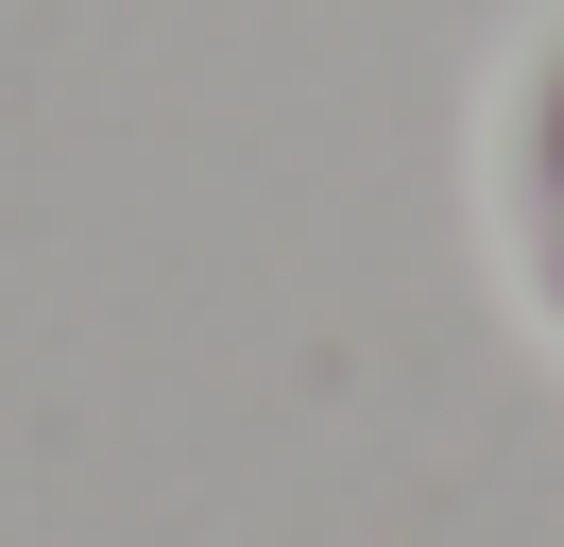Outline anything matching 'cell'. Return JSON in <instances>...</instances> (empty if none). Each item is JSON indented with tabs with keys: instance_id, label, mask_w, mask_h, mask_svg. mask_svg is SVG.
<instances>
[{
	"instance_id": "cell-1",
	"label": "cell",
	"mask_w": 564,
	"mask_h": 547,
	"mask_svg": "<svg viewBox=\"0 0 564 547\" xmlns=\"http://www.w3.org/2000/svg\"><path fill=\"white\" fill-rule=\"evenodd\" d=\"M479 205H496V274H513V308L547 325V360H564V0L513 34V68H496Z\"/></svg>"
}]
</instances>
